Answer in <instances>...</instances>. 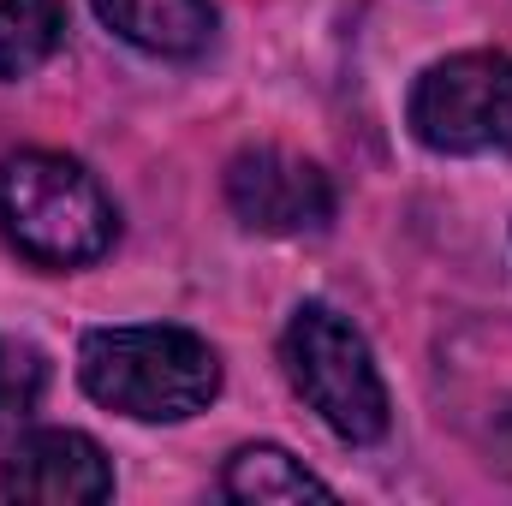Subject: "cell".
Masks as SVG:
<instances>
[{
  "mask_svg": "<svg viewBox=\"0 0 512 506\" xmlns=\"http://www.w3.org/2000/svg\"><path fill=\"white\" fill-rule=\"evenodd\" d=\"M66 42V0H0V84L42 72Z\"/></svg>",
  "mask_w": 512,
  "mask_h": 506,
  "instance_id": "9",
  "label": "cell"
},
{
  "mask_svg": "<svg viewBox=\"0 0 512 506\" xmlns=\"http://www.w3.org/2000/svg\"><path fill=\"white\" fill-rule=\"evenodd\" d=\"M0 227L42 268H84L108 256L120 215L96 173L54 149H24L0 167Z\"/></svg>",
  "mask_w": 512,
  "mask_h": 506,
  "instance_id": "2",
  "label": "cell"
},
{
  "mask_svg": "<svg viewBox=\"0 0 512 506\" xmlns=\"http://www.w3.org/2000/svg\"><path fill=\"white\" fill-rule=\"evenodd\" d=\"M280 364L298 399L352 447L382 441L393 411H387L382 370L364 346V334L334 310V304H298L286 334H280Z\"/></svg>",
  "mask_w": 512,
  "mask_h": 506,
  "instance_id": "3",
  "label": "cell"
},
{
  "mask_svg": "<svg viewBox=\"0 0 512 506\" xmlns=\"http://www.w3.org/2000/svg\"><path fill=\"white\" fill-rule=\"evenodd\" d=\"M221 489L227 501H251V506H286V501H334V489L304 471V459H292L286 447H268V441H251L227 459L221 471Z\"/></svg>",
  "mask_w": 512,
  "mask_h": 506,
  "instance_id": "8",
  "label": "cell"
},
{
  "mask_svg": "<svg viewBox=\"0 0 512 506\" xmlns=\"http://www.w3.org/2000/svg\"><path fill=\"white\" fill-rule=\"evenodd\" d=\"M96 18L143 54L191 60L215 36V0H90Z\"/></svg>",
  "mask_w": 512,
  "mask_h": 506,
  "instance_id": "7",
  "label": "cell"
},
{
  "mask_svg": "<svg viewBox=\"0 0 512 506\" xmlns=\"http://www.w3.org/2000/svg\"><path fill=\"white\" fill-rule=\"evenodd\" d=\"M405 120L435 155H512V60L495 48L435 60L411 84Z\"/></svg>",
  "mask_w": 512,
  "mask_h": 506,
  "instance_id": "4",
  "label": "cell"
},
{
  "mask_svg": "<svg viewBox=\"0 0 512 506\" xmlns=\"http://www.w3.org/2000/svg\"><path fill=\"white\" fill-rule=\"evenodd\" d=\"M0 495L36 506H96L114 495V465L78 429H30L0 459Z\"/></svg>",
  "mask_w": 512,
  "mask_h": 506,
  "instance_id": "6",
  "label": "cell"
},
{
  "mask_svg": "<svg viewBox=\"0 0 512 506\" xmlns=\"http://www.w3.org/2000/svg\"><path fill=\"white\" fill-rule=\"evenodd\" d=\"M42 393H48V358L12 334H0V435L24 429L30 411L42 405Z\"/></svg>",
  "mask_w": 512,
  "mask_h": 506,
  "instance_id": "10",
  "label": "cell"
},
{
  "mask_svg": "<svg viewBox=\"0 0 512 506\" xmlns=\"http://www.w3.org/2000/svg\"><path fill=\"white\" fill-rule=\"evenodd\" d=\"M227 209L251 233L304 239V233H322L334 221V179L292 149L256 143L227 161Z\"/></svg>",
  "mask_w": 512,
  "mask_h": 506,
  "instance_id": "5",
  "label": "cell"
},
{
  "mask_svg": "<svg viewBox=\"0 0 512 506\" xmlns=\"http://www.w3.org/2000/svg\"><path fill=\"white\" fill-rule=\"evenodd\" d=\"M78 381L96 405L137 423H185L215 405L221 358L203 334L173 322L90 328L78 340Z\"/></svg>",
  "mask_w": 512,
  "mask_h": 506,
  "instance_id": "1",
  "label": "cell"
}]
</instances>
